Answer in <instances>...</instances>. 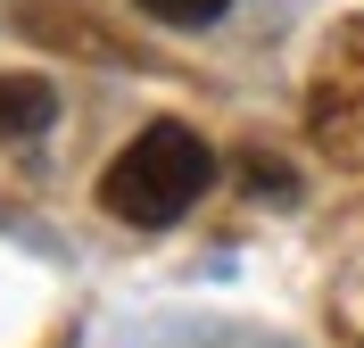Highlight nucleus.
Segmentation results:
<instances>
[{
  "label": "nucleus",
  "mask_w": 364,
  "mask_h": 348,
  "mask_svg": "<svg viewBox=\"0 0 364 348\" xmlns=\"http://www.w3.org/2000/svg\"><path fill=\"white\" fill-rule=\"evenodd\" d=\"M207 183H215V149H207L191 125L158 116V125H141V133L108 158V174H100V208H108L116 224L158 232V224H174V216L199 208Z\"/></svg>",
  "instance_id": "f257e3e1"
},
{
  "label": "nucleus",
  "mask_w": 364,
  "mask_h": 348,
  "mask_svg": "<svg viewBox=\"0 0 364 348\" xmlns=\"http://www.w3.org/2000/svg\"><path fill=\"white\" fill-rule=\"evenodd\" d=\"M306 133L331 166L364 174V17H348L315 58V83H306Z\"/></svg>",
  "instance_id": "f03ea898"
},
{
  "label": "nucleus",
  "mask_w": 364,
  "mask_h": 348,
  "mask_svg": "<svg viewBox=\"0 0 364 348\" xmlns=\"http://www.w3.org/2000/svg\"><path fill=\"white\" fill-rule=\"evenodd\" d=\"M50 116H58V92H50L42 75H0V141L42 133Z\"/></svg>",
  "instance_id": "7ed1b4c3"
},
{
  "label": "nucleus",
  "mask_w": 364,
  "mask_h": 348,
  "mask_svg": "<svg viewBox=\"0 0 364 348\" xmlns=\"http://www.w3.org/2000/svg\"><path fill=\"white\" fill-rule=\"evenodd\" d=\"M141 17H158V25H215L232 9V0H133Z\"/></svg>",
  "instance_id": "20e7f679"
}]
</instances>
